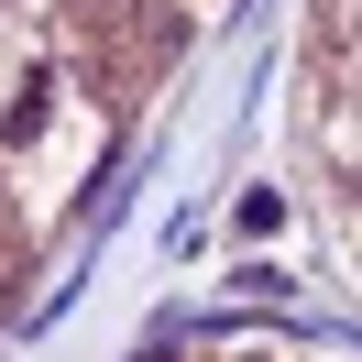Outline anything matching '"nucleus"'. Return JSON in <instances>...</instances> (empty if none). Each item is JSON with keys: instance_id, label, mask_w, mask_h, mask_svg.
Here are the masks:
<instances>
[{"instance_id": "nucleus-1", "label": "nucleus", "mask_w": 362, "mask_h": 362, "mask_svg": "<svg viewBox=\"0 0 362 362\" xmlns=\"http://www.w3.org/2000/svg\"><path fill=\"white\" fill-rule=\"evenodd\" d=\"M45 121H55V66H33L23 88L0 99V143H11V154H33V143H45Z\"/></svg>"}]
</instances>
